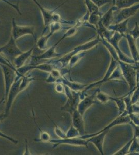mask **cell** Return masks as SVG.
Masks as SVG:
<instances>
[{"label": "cell", "mask_w": 139, "mask_h": 155, "mask_svg": "<svg viewBox=\"0 0 139 155\" xmlns=\"http://www.w3.org/2000/svg\"><path fill=\"white\" fill-rule=\"evenodd\" d=\"M34 47L35 46H33L31 49L29 50V51H26L25 53L23 52L21 54L15 58L14 60H13L12 62L14 64V65L15 67H16L17 69L24 66V64L26 62V60H28L32 54Z\"/></svg>", "instance_id": "obj_6"}, {"label": "cell", "mask_w": 139, "mask_h": 155, "mask_svg": "<svg viewBox=\"0 0 139 155\" xmlns=\"http://www.w3.org/2000/svg\"><path fill=\"white\" fill-rule=\"evenodd\" d=\"M85 1L88 11H89L90 14L100 15L99 7L92 1V0H85Z\"/></svg>", "instance_id": "obj_11"}, {"label": "cell", "mask_w": 139, "mask_h": 155, "mask_svg": "<svg viewBox=\"0 0 139 155\" xmlns=\"http://www.w3.org/2000/svg\"><path fill=\"white\" fill-rule=\"evenodd\" d=\"M0 67L2 68L3 73L4 81H5V100H6L9 90L12 86V84L16 79V75L23 76L20 74L18 71H16L11 67L7 66L0 64Z\"/></svg>", "instance_id": "obj_1"}, {"label": "cell", "mask_w": 139, "mask_h": 155, "mask_svg": "<svg viewBox=\"0 0 139 155\" xmlns=\"http://www.w3.org/2000/svg\"><path fill=\"white\" fill-rule=\"evenodd\" d=\"M100 16L99 14H90L89 21L92 25H95L98 28V23L100 21Z\"/></svg>", "instance_id": "obj_13"}, {"label": "cell", "mask_w": 139, "mask_h": 155, "mask_svg": "<svg viewBox=\"0 0 139 155\" xmlns=\"http://www.w3.org/2000/svg\"><path fill=\"white\" fill-rule=\"evenodd\" d=\"M34 27H21L18 26L15 22L14 19L12 20V36L16 40L18 38L21 37L22 36L25 35L26 34H31L34 35Z\"/></svg>", "instance_id": "obj_5"}, {"label": "cell", "mask_w": 139, "mask_h": 155, "mask_svg": "<svg viewBox=\"0 0 139 155\" xmlns=\"http://www.w3.org/2000/svg\"><path fill=\"white\" fill-rule=\"evenodd\" d=\"M139 9V3L130 7L118 9V12L115 17H113V23L115 25L120 23L122 21L128 19L136 14Z\"/></svg>", "instance_id": "obj_4"}, {"label": "cell", "mask_w": 139, "mask_h": 155, "mask_svg": "<svg viewBox=\"0 0 139 155\" xmlns=\"http://www.w3.org/2000/svg\"><path fill=\"white\" fill-rule=\"evenodd\" d=\"M26 150H25V153H23V155H30V151H29V149L28 148V145L27 144V141L26 140Z\"/></svg>", "instance_id": "obj_18"}, {"label": "cell", "mask_w": 139, "mask_h": 155, "mask_svg": "<svg viewBox=\"0 0 139 155\" xmlns=\"http://www.w3.org/2000/svg\"><path fill=\"white\" fill-rule=\"evenodd\" d=\"M61 87L60 85L57 84L56 86V87H55L56 91L58 93H61L62 91V88L61 87Z\"/></svg>", "instance_id": "obj_19"}, {"label": "cell", "mask_w": 139, "mask_h": 155, "mask_svg": "<svg viewBox=\"0 0 139 155\" xmlns=\"http://www.w3.org/2000/svg\"><path fill=\"white\" fill-rule=\"evenodd\" d=\"M92 1L99 8L111 1V0H92Z\"/></svg>", "instance_id": "obj_17"}, {"label": "cell", "mask_w": 139, "mask_h": 155, "mask_svg": "<svg viewBox=\"0 0 139 155\" xmlns=\"http://www.w3.org/2000/svg\"><path fill=\"white\" fill-rule=\"evenodd\" d=\"M5 117H6V116H5V114L4 112L1 113L0 114V122L3 120Z\"/></svg>", "instance_id": "obj_20"}, {"label": "cell", "mask_w": 139, "mask_h": 155, "mask_svg": "<svg viewBox=\"0 0 139 155\" xmlns=\"http://www.w3.org/2000/svg\"><path fill=\"white\" fill-rule=\"evenodd\" d=\"M32 112H33L32 113H33V115L34 120L35 121L36 125L37 126V128L40 131V139L39 140H39V141L43 142H49V141L51 140L50 135L47 132L42 130V129L40 128V127H39V126L35 122V119H34V113L33 111H32Z\"/></svg>", "instance_id": "obj_12"}, {"label": "cell", "mask_w": 139, "mask_h": 155, "mask_svg": "<svg viewBox=\"0 0 139 155\" xmlns=\"http://www.w3.org/2000/svg\"><path fill=\"white\" fill-rule=\"evenodd\" d=\"M48 117L50 119L52 123L54 124V126H55V133H56V134L57 136H58V137H60L61 139H65V138H66L67 137H66L65 134H64V132L62 131L61 130V129H60L59 127H58V126L54 122H53V120H51V118H50V117H49V115H48Z\"/></svg>", "instance_id": "obj_14"}, {"label": "cell", "mask_w": 139, "mask_h": 155, "mask_svg": "<svg viewBox=\"0 0 139 155\" xmlns=\"http://www.w3.org/2000/svg\"><path fill=\"white\" fill-rule=\"evenodd\" d=\"M126 20L125 21H122L120 23L115 24V25H111L108 27L107 29L109 30H112L116 32L120 33V34L124 35V34L127 33L128 32V23L129 20Z\"/></svg>", "instance_id": "obj_7"}, {"label": "cell", "mask_w": 139, "mask_h": 155, "mask_svg": "<svg viewBox=\"0 0 139 155\" xmlns=\"http://www.w3.org/2000/svg\"><path fill=\"white\" fill-rule=\"evenodd\" d=\"M36 79H35L34 78L31 77L30 75L29 76H24L22 78L21 83L20 85L19 91L20 92L23 91L24 90H26L29 85L30 84L31 82L36 80Z\"/></svg>", "instance_id": "obj_10"}, {"label": "cell", "mask_w": 139, "mask_h": 155, "mask_svg": "<svg viewBox=\"0 0 139 155\" xmlns=\"http://www.w3.org/2000/svg\"><path fill=\"white\" fill-rule=\"evenodd\" d=\"M117 9H120L130 7L139 3V0H114Z\"/></svg>", "instance_id": "obj_9"}, {"label": "cell", "mask_w": 139, "mask_h": 155, "mask_svg": "<svg viewBox=\"0 0 139 155\" xmlns=\"http://www.w3.org/2000/svg\"><path fill=\"white\" fill-rule=\"evenodd\" d=\"M15 41L12 35L9 42L5 46L0 48V53H2L8 60L11 61H13L15 58L23 53L18 48Z\"/></svg>", "instance_id": "obj_3"}, {"label": "cell", "mask_w": 139, "mask_h": 155, "mask_svg": "<svg viewBox=\"0 0 139 155\" xmlns=\"http://www.w3.org/2000/svg\"><path fill=\"white\" fill-rule=\"evenodd\" d=\"M23 76L17 75L16 79L15 80L14 82L12 84V86L9 90V92L6 99L7 102L6 104L5 110L4 112L6 117L11 110V107L13 102L15 101V99L17 97V96L20 93L19 91L20 85L21 83L22 78Z\"/></svg>", "instance_id": "obj_2"}, {"label": "cell", "mask_w": 139, "mask_h": 155, "mask_svg": "<svg viewBox=\"0 0 139 155\" xmlns=\"http://www.w3.org/2000/svg\"><path fill=\"white\" fill-rule=\"evenodd\" d=\"M116 6H114L111 8L110 9L106 12L102 17H101L100 21L102 22V25L106 27V28H108L109 25H111L113 21V11H117Z\"/></svg>", "instance_id": "obj_8"}, {"label": "cell", "mask_w": 139, "mask_h": 155, "mask_svg": "<svg viewBox=\"0 0 139 155\" xmlns=\"http://www.w3.org/2000/svg\"><path fill=\"white\" fill-rule=\"evenodd\" d=\"M0 137L5 138L6 139L8 140L9 141H11V142H12V143H14L16 145L18 143V141L17 140H16L14 138H12V137H9V136H7L6 134H4L3 132H2L1 131H0Z\"/></svg>", "instance_id": "obj_16"}, {"label": "cell", "mask_w": 139, "mask_h": 155, "mask_svg": "<svg viewBox=\"0 0 139 155\" xmlns=\"http://www.w3.org/2000/svg\"><path fill=\"white\" fill-rule=\"evenodd\" d=\"M129 33L130 34L135 40L139 37V25H138L137 22H136L135 27L132 31H131Z\"/></svg>", "instance_id": "obj_15"}]
</instances>
